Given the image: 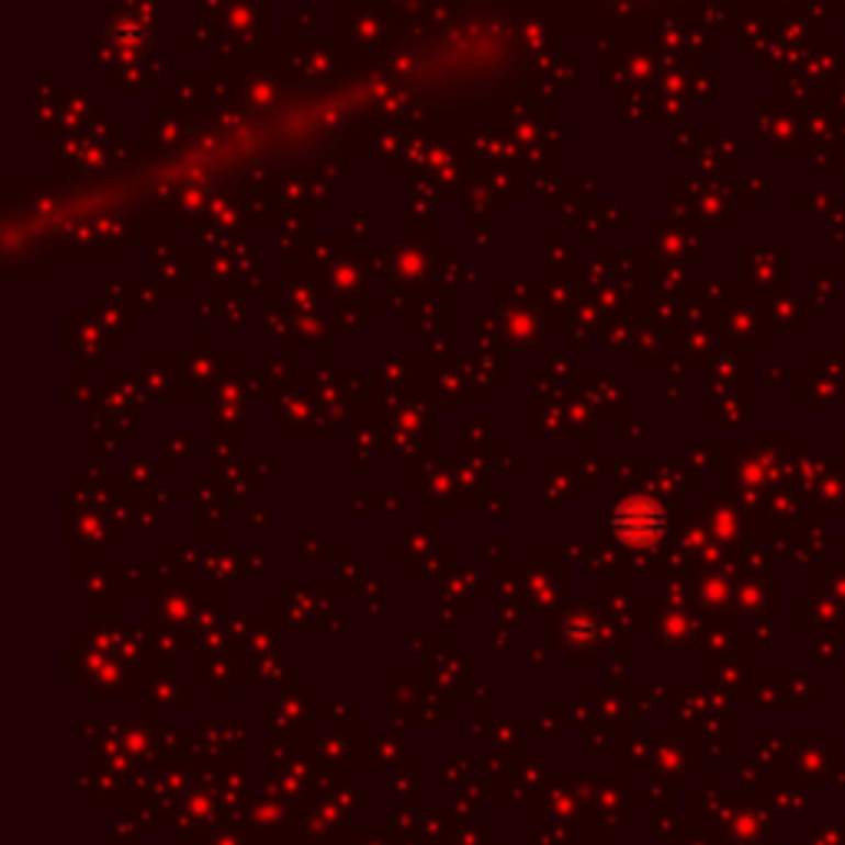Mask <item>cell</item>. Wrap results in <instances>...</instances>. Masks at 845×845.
<instances>
[{
  "mask_svg": "<svg viewBox=\"0 0 845 845\" xmlns=\"http://www.w3.org/2000/svg\"><path fill=\"white\" fill-rule=\"evenodd\" d=\"M615 526L628 545H647L657 539V532H664V512L647 499H631L615 512Z\"/></svg>",
  "mask_w": 845,
  "mask_h": 845,
  "instance_id": "1",
  "label": "cell"
}]
</instances>
